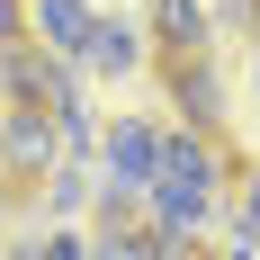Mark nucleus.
<instances>
[{"instance_id":"1a4fd4ad","label":"nucleus","mask_w":260,"mask_h":260,"mask_svg":"<svg viewBox=\"0 0 260 260\" xmlns=\"http://www.w3.org/2000/svg\"><path fill=\"white\" fill-rule=\"evenodd\" d=\"M90 0H36V36H45L54 54H81V36H90Z\"/></svg>"},{"instance_id":"2eb2a0df","label":"nucleus","mask_w":260,"mask_h":260,"mask_svg":"<svg viewBox=\"0 0 260 260\" xmlns=\"http://www.w3.org/2000/svg\"><path fill=\"white\" fill-rule=\"evenodd\" d=\"M251 81H260V36H251Z\"/></svg>"},{"instance_id":"9d476101","label":"nucleus","mask_w":260,"mask_h":260,"mask_svg":"<svg viewBox=\"0 0 260 260\" xmlns=\"http://www.w3.org/2000/svg\"><path fill=\"white\" fill-rule=\"evenodd\" d=\"M36 188H45V207H54V215H81V207H90V161H72V153H63Z\"/></svg>"},{"instance_id":"423d86ee","label":"nucleus","mask_w":260,"mask_h":260,"mask_svg":"<svg viewBox=\"0 0 260 260\" xmlns=\"http://www.w3.org/2000/svg\"><path fill=\"white\" fill-rule=\"evenodd\" d=\"M153 161H161V126H153V117H117V126L99 135V171H108V180L144 188V180H153Z\"/></svg>"},{"instance_id":"f03ea898","label":"nucleus","mask_w":260,"mask_h":260,"mask_svg":"<svg viewBox=\"0 0 260 260\" xmlns=\"http://www.w3.org/2000/svg\"><path fill=\"white\" fill-rule=\"evenodd\" d=\"M207 215H215V188L171 180V171H153V180H144V224H153V242H161V251H188Z\"/></svg>"},{"instance_id":"39448f33","label":"nucleus","mask_w":260,"mask_h":260,"mask_svg":"<svg viewBox=\"0 0 260 260\" xmlns=\"http://www.w3.org/2000/svg\"><path fill=\"white\" fill-rule=\"evenodd\" d=\"M153 171H171V180H198L224 198V180H234V161H224V135H198V126H171L161 135V161Z\"/></svg>"},{"instance_id":"9b49d317","label":"nucleus","mask_w":260,"mask_h":260,"mask_svg":"<svg viewBox=\"0 0 260 260\" xmlns=\"http://www.w3.org/2000/svg\"><path fill=\"white\" fill-rule=\"evenodd\" d=\"M215 18L234 27V36H260V0H224V9H215Z\"/></svg>"},{"instance_id":"4468645a","label":"nucleus","mask_w":260,"mask_h":260,"mask_svg":"<svg viewBox=\"0 0 260 260\" xmlns=\"http://www.w3.org/2000/svg\"><path fill=\"white\" fill-rule=\"evenodd\" d=\"M9 198H18V188H9V180H0V215H9Z\"/></svg>"},{"instance_id":"f257e3e1","label":"nucleus","mask_w":260,"mask_h":260,"mask_svg":"<svg viewBox=\"0 0 260 260\" xmlns=\"http://www.w3.org/2000/svg\"><path fill=\"white\" fill-rule=\"evenodd\" d=\"M54 161H63V144H54V108L9 99V108H0V180H9V188H36Z\"/></svg>"},{"instance_id":"0eeeda50","label":"nucleus","mask_w":260,"mask_h":260,"mask_svg":"<svg viewBox=\"0 0 260 260\" xmlns=\"http://www.w3.org/2000/svg\"><path fill=\"white\" fill-rule=\"evenodd\" d=\"M72 63H90L99 81H135V72H144V27H135V18H90V36H81Z\"/></svg>"},{"instance_id":"20e7f679","label":"nucleus","mask_w":260,"mask_h":260,"mask_svg":"<svg viewBox=\"0 0 260 260\" xmlns=\"http://www.w3.org/2000/svg\"><path fill=\"white\" fill-rule=\"evenodd\" d=\"M63 81H72V54H54L45 36H9V45H0V90H9V99H36V108H45Z\"/></svg>"},{"instance_id":"7ed1b4c3","label":"nucleus","mask_w":260,"mask_h":260,"mask_svg":"<svg viewBox=\"0 0 260 260\" xmlns=\"http://www.w3.org/2000/svg\"><path fill=\"white\" fill-rule=\"evenodd\" d=\"M161 90H171V108H180V126H198V135H224V126H234L224 81H215V63H207V54H171Z\"/></svg>"},{"instance_id":"ddd939ff","label":"nucleus","mask_w":260,"mask_h":260,"mask_svg":"<svg viewBox=\"0 0 260 260\" xmlns=\"http://www.w3.org/2000/svg\"><path fill=\"white\" fill-rule=\"evenodd\" d=\"M9 36H18V0H0V45H9Z\"/></svg>"},{"instance_id":"6e6552de","label":"nucleus","mask_w":260,"mask_h":260,"mask_svg":"<svg viewBox=\"0 0 260 260\" xmlns=\"http://www.w3.org/2000/svg\"><path fill=\"white\" fill-rule=\"evenodd\" d=\"M144 27H153L161 54H207V0H144Z\"/></svg>"},{"instance_id":"f8f14e48","label":"nucleus","mask_w":260,"mask_h":260,"mask_svg":"<svg viewBox=\"0 0 260 260\" xmlns=\"http://www.w3.org/2000/svg\"><path fill=\"white\" fill-rule=\"evenodd\" d=\"M242 224L260 234V161H242Z\"/></svg>"}]
</instances>
